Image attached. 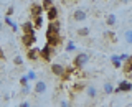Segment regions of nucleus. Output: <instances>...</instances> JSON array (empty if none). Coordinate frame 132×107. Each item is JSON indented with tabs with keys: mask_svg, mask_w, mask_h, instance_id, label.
<instances>
[{
	"mask_svg": "<svg viewBox=\"0 0 132 107\" xmlns=\"http://www.w3.org/2000/svg\"><path fill=\"white\" fill-rule=\"evenodd\" d=\"M46 89H48L46 81H36L35 82V87H33V91H35L36 94H45V92H46Z\"/></svg>",
	"mask_w": 132,
	"mask_h": 107,
	"instance_id": "423d86ee",
	"label": "nucleus"
},
{
	"mask_svg": "<svg viewBox=\"0 0 132 107\" xmlns=\"http://www.w3.org/2000/svg\"><path fill=\"white\" fill-rule=\"evenodd\" d=\"M43 25H45L43 15H36V16H33V26H35V28H41Z\"/></svg>",
	"mask_w": 132,
	"mask_h": 107,
	"instance_id": "2eb2a0df",
	"label": "nucleus"
},
{
	"mask_svg": "<svg viewBox=\"0 0 132 107\" xmlns=\"http://www.w3.org/2000/svg\"><path fill=\"white\" fill-rule=\"evenodd\" d=\"M74 49H76V44L73 43V41H68V44H66V51H74Z\"/></svg>",
	"mask_w": 132,
	"mask_h": 107,
	"instance_id": "393cba45",
	"label": "nucleus"
},
{
	"mask_svg": "<svg viewBox=\"0 0 132 107\" xmlns=\"http://www.w3.org/2000/svg\"><path fill=\"white\" fill-rule=\"evenodd\" d=\"M45 12H48V18H50V22H53V20H56L58 18V8L55 5H51L50 8H46Z\"/></svg>",
	"mask_w": 132,
	"mask_h": 107,
	"instance_id": "9d476101",
	"label": "nucleus"
},
{
	"mask_svg": "<svg viewBox=\"0 0 132 107\" xmlns=\"http://www.w3.org/2000/svg\"><path fill=\"white\" fill-rule=\"evenodd\" d=\"M60 105H61V107H68V105H71V104H69L68 101H61V102H60Z\"/></svg>",
	"mask_w": 132,
	"mask_h": 107,
	"instance_id": "2f4dec72",
	"label": "nucleus"
},
{
	"mask_svg": "<svg viewBox=\"0 0 132 107\" xmlns=\"http://www.w3.org/2000/svg\"><path fill=\"white\" fill-rule=\"evenodd\" d=\"M27 56H28V59H31V61L38 59V58H40V49H35V48H28V53H27Z\"/></svg>",
	"mask_w": 132,
	"mask_h": 107,
	"instance_id": "ddd939ff",
	"label": "nucleus"
},
{
	"mask_svg": "<svg viewBox=\"0 0 132 107\" xmlns=\"http://www.w3.org/2000/svg\"><path fill=\"white\" fill-rule=\"evenodd\" d=\"M76 33H78V36H81V38H86V36L91 35V28H89V26H82V28H79Z\"/></svg>",
	"mask_w": 132,
	"mask_h": 107,
	"instance_id": "f3484780",
	"label": "nucleus"
},
{
	"mask_svg": "<svg viewBox=\"0 0 132 107\" xmlns=\"http://www.w3.org/2000/svg\"><path fill=\"white\" fill-rule=\"evenodd\" d=\"M89 59H91V55H89V53L81 51L79 55L74 58V66H76V68H82V66H86V64L89 63Z\"/></svg>",
	"mask_w": 132,
	"mask_h": 107,
	"instance_id": "f03ea898",
	"label": "nucleus"
},
{
	"mask_svg": "<svg viewBox=\"0 0 132 107\" xmlns=\"http://www.w3.org/2000/svg\"><path fill=\"white\" fill-rule=\"evenodd\" d=\"M51 73L55 74V76H63V74H64V66L63 64H58V63L51 64Z\"/></svg>",
	"mask_w": 132,
	"mask_h": 107,
	"instance_id": "0eeeda50",
	"label": "nucleus"
},
{
	"mask_svg": "<svg viewBox=\"0 0 132 107\" xmlns=\"http://www.w3.org/2000/svg\"><path fill=\"white\" fill-rule=\"evenodd\" d=\"M86 16H88V13H86L84 10H74V13H73V18L76 20V22H84L86 20Z\"/></svg>",
	"mask_w": 132,
	"mask_h": 107,
	"instance_id": "6e6552de",
	"label": "nucleus"
},
{
	"mask_svg": "<svg viewBox=\"0 0 132 107\" xmlns=\"http://www.w3.org/2000/svg\"><path fill=\"white\" fill-rule=\"evenodd\" d=\"M46 38H48V44H51V46H56V44L61 41V36H60V23H58L56 20H53V22L50 23Z\"/></svg>",
	"mask_w": 132,
	"mask_h": 107,
	"instance_id": "f257e3e1",
	"label": "nucleus"
},
{
	"mask_svg": "<svg viewBox=\"0 0 132 107\" xmlns=\"http://www.w3.org/2000/svg\"><path fill=\"white\" fill-rule=\"evenodd\" d=\"M0 58H2V59L5 58V55H3V51H2V48H0Z\"/></svg>",
	"mask_w": 132,
	"mask_h": 107,
	"instance_id": "473e14b6",
	"label": "nucleus"
},
{
	"mask_svg": "<svg viewBox=\"0 0 132 107\" xmlns=\"http://www.w3.org/2000/svg\"><path fill=\"white\" fill-rule=\"evenodd\" d=\"M51 44H45L43 48L40 49V58L45 61H51Z\"/></svg>",
	"mask_w": 132,
	"mask_h": 107,
	"instance_id": "7ed1b4c3",
	"label": "nucleus"
},
{
	"mask_svg": "<svg viewBox=\"0 0 132 107\" xmlns=\"http://www.w3.org/2000/svg\"><path fill=\"white\" fill-rule=\"evenodd\" d=\"M124 38H126V43L127 44H132V28L124 31Z\"/></svg>",
	"mask_w": 132,
	"mask_h": 107,
	"instance_id": "aec40b11",
	"label": "nucleus"
},
{
	"mask_svg": "<svg viewBox=\"0 0 132 107\" xmlns=\"http://www.w3.org/2000/svg\"><path fill=\"white\" fill-rule=\"evenodd\" d=\"M119 58H121V61H122V63H124V61H127V59H129V55H126V53H122V55H119Z\"/></svg>",
	"mask_w": 132,
	"mask_h": 107,
	"instance_id": "cd10ccee",
	"label": "nucleus"
},
{
	"mask_svg": "<svg viewBox=\"0 0 132 107\" xmlns=\"http://www.w3.org/2000/svg\"><path fill=\"white\" fill-rule=\"evenodd\" d=\"M111 63H112V66L116 69L122 68V61H121V58H119V55H112V56H111Z\"/></svg>",
	"mask_w": 132,
	"mask_h": 107,
	"instance_id": "dca6fc26",
	"label": "nucleus"
},
{
	"mask_svg": "<svg viewBox=\"0 0 132 107\" xmlns=\"http://www.w3.org/2000/svg\"><path fill=\"white\" fill-rule=\"evenodd\" d=\"M13 64H15V66H23V58L20 56V55H16V56L13 58Z\"/></svg>",
	"mask_w": 132,
	"mask_h": 107,
	"instance_id": "4be33fe9",
	"label": "nucleus"
},
{
	"mask_svg": "<svg viewBox=\"0 0 132 107\" xmlns=\"http://www.w3.org/2000/svg\"><path fill=\"white\" fill-rule=\"evenodd\" d=\"M102 92L107 94V96H109V94H112V92H114V86H112V82H106V84L102 86Z\"/></svg>",
	"mask_w": 132,
	"mask_h": 107,
	"instance_id": "6ab92c4d",
	"label": "nucleus"
},
{
	"mask_svg": "<svg viewBox=\"0 0 132 107\" xmlns=\"http://www.w3.org/2000/svg\"><path fill=\"white\" fill-rule=\"evenodd\" d=\"M126 64H122V68H124V71L126 73H129V71H132V56L129 58L127 61H124Z\"/></svg>",
	"mask_w": 132,
	"mask_h": 107,
	"instance_id": "412c9836",
	"label": "nucleus"
},
{
	"mask_svg": "<svg viewBox=\"0 0 132 107\" xmlns=\"http://www.w3.org/2000/svg\"><path fill=\"white\" fill-rule=\"evenodd\" d=\"M18 105H20V107H30L31 104H30V102H28V101H23V102H20Z\"/></svg>",
	"mask_w": 132,
	"mask_h": 107,
	"instance_id": "c85d7f7f",
	"label": "nucleus"
},
{
	"mask_svg": "<svg viewBox=\"0 0 132 107\" xmlns=\"http://www.w3.org/2000/svg\"><path fill=\"white\" fill-rule=\"evenodd\" d=\"M106 36H109V40H112V41L116 40V38H114L116 35H114V33H111V31H106Z\"/></svg>",
	"mask_w": 132,
	"mask_h": 107,
	"instance_id": "c756f323",
	"label": "nucleus"
},
{
	"mask_svg": "<svg viewBox=\"0 0 132 107\" xmlns=\"http://www.w3.org/2000/svg\"><path fill=\"white\" fill-rule=\"evenodd\" d=\"M30 91H31V87H30V86H28V84L22 86V92H23V94H28V92H30Z\"/></svg>",
	"mask_w": 132,
	"mask_h": 107,
	"instance_id": "bb28decb",
	"label": "nucleus"
},
{
	"mask_svg": "<svg viewBox=\"0 0 132 107\" xmlns=\"http://www.w3.org/2000/svg\"><path fill=\"white\" fill-rule=\"evenodd\" d=\"M28 82H30V81H28L27 74H25V76H22V77H20V84H22V86H25V84H28Z\"/></svg>",
	"mask_w": 132,
	"mask_h": 107,
	"instance_id": "a878e982",
	"label": "nucleus"
},
{
	"mask_svg": "<svg viewBox=\"0 0 132 107\" xmlns=\"http://www.w3.org/2000/svg\"><path fill=\"white\" fill-rule=\"evenodd\" d=\"M0 86H2V81H0Z\"/></svg>",
	"mask_w": 132,
	"mask_h": 107,
	"instance_id": "f704fd0d",
	"label": "nucleus"
},
{
	"mask_svg": "<svg viewBox=\"0 0 132 107\" xmlns=\"http://www.w3.org/2000/svg\"><path fill=\"white\" fill-rule=\"evenodd\" d=\"M22 30H23V33L33 35V33H35V26H33V22H25V23L22 25Z\"/></svg>",
	"mask_w": 132,
	"mask_h": 107,
	"instance_id": "f8f14e48",
	"label": "nucleus"
},
{
	"mask_svg": "<svg viewBox=\"0 0 132 107\" xmlns=\"http://www.w3.org/2000/svg\"><path fill=\"white\" fill-rule=\"evenodd\" d=\"M30 12H31V16H36V15H43V7H41V3L38 5V3H33L31 8H30Z\"/></svg>",
	"mask_w": 132,
	"mask_h": 107,
	"instance_id": "9b49d317",
	"label": "nucleus"
},
{
	"mask_svg": "<svg viewBox=\"0 0 132 107\" xmlns=\"http://www.w3.org/2000/svg\"><path fill=\"white\" fill-rule=\"evenodd\" d=\"M132 91V82L129 81H121L117 87H114V92H129Z\"/></svg>",
	"mask_w": 132,
	"mask_h": 107,
	"instance_id": "20e7f679",
	"label": "nucleus"
},
{
	"mask_svg": "<svg viewBox=\"0 0 132 107\" xmlns=\"http://www.w3.org/2000/svg\"><path fill=\"white\" fill-rule=\"evenodd\" d=\"M51 5H53V0H43V2H41V7H43V10L50 8Z\"/></svg>",
	"mask_w": 132,
	"mask_h": 107,
	"instance_id": "5701e85b",
	"label": "nucleus"
},
{
	"mask_svg": "<svg viewBox=\"0 0 132 107\" xmlns=\"http://www.w3.org/2000/svg\"><path fill=\"white\" fill-rule=\"evenodd\" d=\"M27 77H28V81H36V73L35 71H28Z\"/></svg>",
	"mask_w": 132,
	"mask_h": 107,
	"instance_id": "b1692460",
	"label": "nucleus"
},
{
	"mask_svg": "<svg viewBox=\"0 0 132 107\" xmlns=\"http://www.w3.org/2000/svg\"><path fill=\"white\" fill-rule=\"evenodd\" d=\"M106 25H107V26H111V28L117 25V16H116V13L106 15Z\"/></svg>",
	"mask_w": 132,
	"mask_h": 107,
	"instance_id": "1a4fd4ad",
	"label": "nucleus"
},
{
	"mask_svg": "<svg viewBox=\"0 0 132 107\" xmlns=\"http://www.w3.org/2000/svg\"><path fill=\"white\" fill-rule=\"evenodd\" d=\"M130 25H132V18H130Z\"/></svg>",
	"mask_w": 132,
	"mask_h": 107,
	"instance_id": "72a5a7b5",
	"label": "nucleus"
},
{
	"mask_svg": "<svg viewBox=\"0 0 132 107\" xmlns=\"http://www.w3.org/2000/svg\"><path fill=\"white\" fill-rule=\"evenodd\" d=\"M3 22H5V23H7V25H8V26H10L13 31H18V25H16V23H15V22H13V20H12L8 15L5 16V18H3Z\"/></svg>",
	"mask_w": 132,
	"mask_h": 107,
	"instance_id": "a211bd4d",
	"label": "nucleus"
},
{
	"mask_svg": "<svg viewBox=\"0 0 132 107\" xmlns=\"http://www.w3.org/2000/svg\"><path fill=\"white\" fill-rule=\"evenodd\" d=\"M13 10H15L13 7H8V10H7V15H8V16H12V15H13Z\"/></svg>",
	"mask_w": 132,
	"mask_h": 107,
	"instance_id": "7c9ffc66",
	"label": "nucleus"
},
{
	"mask_svg": "<svg viewBox=\"0 0 132 107\" xmlns=\"http://www.w3.org/2000/svg\"><path fill=\"white\" fill-rule=\"evenodd\" d=\"M33 2H35V0H33Z\"/></svg>",
	"mask_w": 132,
	"mask_h": 107,
	"instance_id": "c9c22d12",
	"label": "nucleus"
},
{
	"mask_svg": "<svg viewBox=\"0 0 132 107\" xmlns=\"http://www.w3.org/2000/svg\"><path fill=\"white\" fill-rule=\"evenodd\" d=\"M86 94H88V97H89V99H96L99 92H97L96 86H88V87H86Z\"/></svg>",
	"mask_w": 132,
	"mask_h": 107,
	"instance_id": "4468645a",
	"label": "nucleus"
},
{
	"mask_svg": "<svg viewBox=\"0 0 132 107\" xmlns=\"http://www.w3.org/2000/svg\"><path fill=\"white\" fill-rule=\"evenodd\" d=\"M22 43H23V46L25 48H31L33 46V43H35V33L33 35H28V33H23V36H22Z\"/></svg>",
	"mask_w": 132,
	"mask_h": 107,
	"instance_id": "39448f33",
	"label": "nucleus"
}]
</instances>
